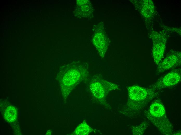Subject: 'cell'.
Segmentation results:
<instances>
[{
	"instance_id": "277c9868",
	"label": "cell",
	"mask_w": 181,
	"mask_h": 135,
	"mask_svg": "<svg viewBox=\"0 0 181 135\" xmlns=\"http://www.w3.org/2000/svg\"><path fill=\"white\" fill-rule=\"evenodd\" d=\"M128 96L131 99L135 101H140L144 99L149 96L155 94V92L149 89H146L138 86H133L128 89Z\"/></svg>"
},
{
	"instance_id": "6da1fadb",
	"label": "cell",
	"mask_w": 181,
	"mask_h": 135,
	"mask_svg": "<svg viewBox=\"0 0 181 135\" xmlns=\"http://www.w3.org/2000/svg\"><path fill=\"white\" fill-rule=\"evenodd\" d=\"M60 71L61 90L64 97H67L85 74L86 71L77 63L66 65Z\"/></svg>"
},
{
	"instance_id": "5b68a950",
	"label": "cell",
	"mask_w": 181,
	"mask_h": 135,
	"mask_svg": "<svg viewBox=\"0 0 181 135\" xmlns=\"http://www.w3.org/2000/svg\"><path fill=\"white\" fill-rule=\"evenodd\" d=\"M105 82L104 84L99 81H94L90 84V89L94 96L96 98L101 99L105 96L106 91L108 90Z\"/></svg>"
},
{
	"instance_id": "ba28073f",
	"label": "cell",
	"mask_w": 181,
	"mask_h": 135,
	"mask_svg": "<svg viewBox=\"0 0 181 135\" xmlns=\"http://www.w3.org/2000/svg\"><path fill=\"white\" fill-rule=\"evenodd\" d=\"M17 115V111L15 109L13 106H10L7 109L4 113V117L7 121L11 122L15 120Z\"/></svg>"
},
{
	"instance_id": "7a4b0ae2",
	"label": "cell",
	"mask_w": 181,
	"mask_h": 135,
	"mask_svg": "<svg viewBox=\"0 0 181 135\" xmlns=\"http://www.w3.org/2000/svg\"><path fill=\"white\" fill-rule=\"evenodd\" d=\"M181 72L180 68L173 69L159 79L155 83L150 86L149 89L155 92L176 85L180 80Z\"/></svg>"
},
{
	"instance_id": "52a82bcc",
	"label": "cell",
	"mask_w": 181,
	"mask_h": 135,
	"mask_svg": "<svg viewBox=\"0 0 181 135\" xmlns=\"http://www.w3.org/2000/svg\"><path fill=\"white\" fill-rule=\"evenodd\" d=\"M93 41L94 44L99 51L101 57H103L107 47V41L104 38L97 37L94 38Z\"/></svg>"
},
{
	"instance_id": "3957f363",
	"label": "cell",
	"mask_w": 181,
	"mask_h": 135,
	"mask_svg": "<svg viewBox=\"0 0 181 135\" xmlns=\"http://www.w3.org/2000/svg\"><path fill=\"white\" fill-rule=\"evenodd\" d=\"M181 53L174 52L169 55L157 65L156 74L157 75L167 70L174 69L181 65Z\"/></svg>"
},
{
	"instance_id": "9c48e42d",
	"label": "cell",
	"mask_w": 181,
	"mask_h": 135,
	"mask_svg": "<svg viewBox=\"0 0 181 135\" xmlns=\"http://www.w3.org/2000/svg\"><path fill=\"white\" fill-rule=\"evenodd\" d=\"M91 132V129L86 123L80 124L75 129L74 133L76 135H87Z\"/></svg>"
},
{
	"instance_id": "8992f818",
	"label": "cell",
	"mask_w": 181,
	"mask_h": 135,
	"mask_svg": "<svg viewBox=\"0 0 181 135\" xmlns=\"http://www.w3.org/2000/svg\"><path fill=\"white\" fill-rule=\"evenodd\" d=\"M149 113L152 116L157 117L165 115V110L163 106L158 103H154L150 106Z\"/></svg>"
}]
</instances>
